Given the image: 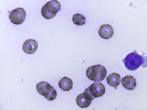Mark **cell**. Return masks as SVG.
Returning a JSON list of instances; mask_svg holds the SVG:
<instances>
[{
    "instance_id": "cell-5",
    "label": "cell",
    "mask_w": 147,
    "mask_h": 110,
    "mask_svg": "<svg viewBox=\"0 0 147 110\" xmlns=\"http://www.w3.org/2000/svg\"><path fill=\"white\" fill-rule=\"evenodd\" d=\"M105 93V86L100 82H95L84 91L88 98L92 100L94 98L102 96Z\"/></svg>"
},
{
    "instance_id": "cell-10",
    "label": "cell",
    "mask_w": 147,
    "mask_h": 110,
    "mask_svg": "<svg viewBox=\"0 0 147 110\" xmlns=\"http://www.w3.org/2000/svg\"><path fill=\"white\" fill-rule=\"evenodd\" d=\"M122 85L128 90H133L136 86V80L131 76H126L122 80Z\"/></svg>"
},
{
    "instance_id": "cell-13",
    "label": "cell",
    "mask_w": 147,
    "mask_h": 110,
    "mask_svg": "<svg viewBox=\"0 0 147 110\" xmlns=\"http://www.w3.org/2000/svg\"><path fill=\"white\" fill-rule=\"evenodd\" d=\"M73 21L74 24L78 25H82L86 22V19L83 15L77 13L73 15Z\"/></svg>"
},
{
    "instance_id": "cell-8",
    "label": "cell",
    "mask_w": 147,
    "mask_h": 110,
    "mask_svg": "<svg viewBox=\"0 0 147 110\" xmlns=\"http://www.w3.org/2000/svg\"><path fill=\"white\" fill-rule=\"evenodd\" d=\"M98 33L101 38L108 39L112 37L113 34V29L110 25L105 24L100 27Z\"/></svg>"
},
{
    "instance_id": "cell-3",
    "label": "cell",
    "mask_w": 147,
    "mask_h": 110,
    "mask_svg": "<svg viewBox=\"0 0 147 110\" xmlns=\"http://www.w3.org/2000/svg\"><path fill=\"white\" fill-rule=\"evenodd\" d=\"M60 3L57 1H51L47 2L43 6L41 10L42 15L46 19L54 18L57 13L61 9Z\"/></svg>"
},
{
    "instance_id": "cell-1",
    "label": "cell",
    "mask_w": 147,
    "mask_h": 110,
    "mask_svg": "<svg viewBox=\"0 0 147 110\" xmlns=\"http://www.w3.org/2000/svg\"><path fill=\"white\" fill-rule=\"evenodd\" d=\"M123 62L128 70L133 71L141 66L143 68L147 67V56L144 53L142 55H139L136 51L135 50L127 55L123 59Z\"/></svg>"
},
{
    "instance_id": "cell-11",
    "label": "cell",
    "mask_w": 147,
    "mask_h": 110,
    "mask_svg": "<svg viewBox=\"0 0 147 110\" xmlns=\"http://www.w3.org/2000/svg\"><path fill=\"white\" fill-rule=\"evenodd\" d=\"M58 86L63 91H69L73 87V82L69 78L63 77L59 81Z\"/></svg>"
},
{
    "instance_id": "cell-12",
    "label": "cell",
    "mask_w": 147,
    "mask_h": 110,
    "mask_svg": "<svg viewBox=\"0 0 147 110\" xmlns=\"http://www.w3.org/2000/svg\"><path fill=\"white\" fill-rule=\"evenodd\" d=\"M107 83L110 86L113 87H116L118 86L121 80L120 75L116 73L110 74L107 78Z\"/></svg>"
},
{
    "instance_id": "cell-6",
    "label": "cell",
    "mask_w": 147,
    "mask_h": 110,
    "mask_svg": "<svg viewBox=\"0 0 147 110\" xmlns=\"http://www.w3.org/2000/svg\"><path fill=\"white\" fill-rule=\"evenodd\" d=\"M26 15V13L24 9L18 8L10 13L9 19L13 24L20 25L24 22Z\"/></svg>"
},
{
    "instance_id": "cell-9",
    "label": "cell",
    "mask_w": 147,
    "mask_h": 110,
    "mask_svg": "<svg viewBox=\"0 0 147 110\" xmlns=\"http://www.w3.org/2000/svg\"><path fill=\"white\" fill-rule=\"evenodd\" d=\"M92 101L84 93L79 95L76 99L77 105L82 108H85L89 106Z\"/></svg>"
},
{
    "instance_id": "cell-2",
    "label": "cell",
    "mask_w": 147,
    "mask_h": 110,
    "mask_svg": "<svg viewBox=\"0 0 147 110\" xmlns=\"http://www.w3.org/2000/svg\"><path fill=\"white\" fill-rule=\"evenodd\" d=\"M87 77L90 80L96 82L101 81L105 78L107 70L102 65H94L88 67L86 71Z\"/></svg>"
},
{
    "instance_id": "cell-4",
    "label": "cell",
    "mask_w": 147,
    "mask_h": 110,
    "mask_svg": "<svg viewBox=\"0 0 147 110\" xmlns=\"http://www.w3.org/2000/svg\"><path fill=\"white\" fill-rule=\"evenodd\" d=\"M37 91L43 95L48 100L52 101L56 98L57 92L53 87L46 82L42 81L37 83L36 86Z\"/></svg>"
},
{
    "instance_id": "cell-7",
    "label": "cell",
    "mask_w": 147,
    "mask_h": 110,
    "mask_svg": "<svg viewBox=\"0 0 147 110\" xmlns=\"http://www.w3.org/2000/svg\"><path fill=\"white\" fill-rule=\"evenodd\" d=\"M38 48V43L34 40L29 39L25 41L23 44V50L28 54L35 53Z\"/></svg>"
}]
</instances>
